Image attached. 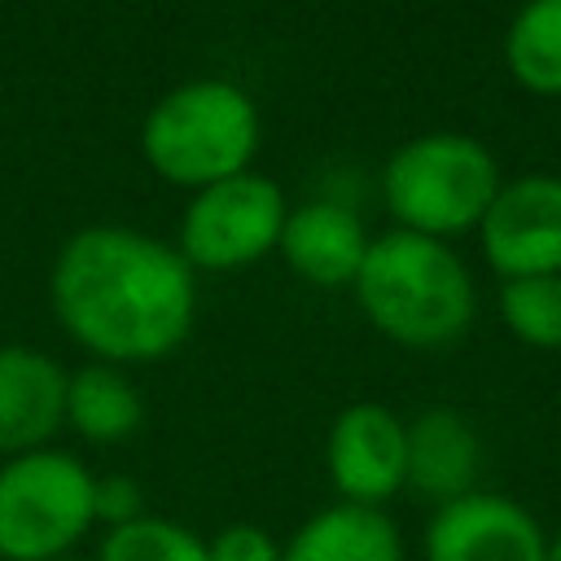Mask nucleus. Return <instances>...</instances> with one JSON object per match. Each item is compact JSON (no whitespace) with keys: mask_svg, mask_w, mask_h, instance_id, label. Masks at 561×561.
<instances>
[{"mask_svg":"<svg viewBox=\"0 0 561 561\" xmlns=\"http://www.w3.org/2000/svg\"><path fill=\"white\" fill-rule=\"evenodd\" d=\"M48 298L57 324L101 364H149L171 355L197 311L184 254L149 232L96 224L75 232L53 263Z\"/></svg>","mask_w":561,"mask_h":561,"instance_id":"nucleus-1","label":"nucleus"},{"mask_svg":"<svg viewBox=\"0 0 561 561\" xmlns=\"http://www.w3.org/2000/svg\"><path fill=\"white\" fill-rule=\"evenodd\" d=\"M355 298L377 333L399 346L434 351L465 337L478 311L473 276L460 254L408 228H390L368 241L364 267L355 276Z\"/></svg>","mask_w":561,"mask_h":561,"instance_id":"nucleus-2","label":"nucleus"},{"mask_svg":"<svg viewBox=\"0 0 561 561\" xmlns=\"http://www.w3.org/2000/svg\"><path fill=\"white\" fill-rule=\"evenodd\" d=\"M259 149V110L228 79H188L158 96L140 123L145 162L180 188H206L250 171Z\"/></svg>","mask_w":561,"mask_h":561,"instance_id":"nucleus-3","label":"nucleus"},{"mask_svg":"<svg viewBox=\"0 0 561 561\" xmlns=\"http://www.w3.org/2000/svg\"><path fill=\"white\" fill-rule=\"evenodd\" d=\"M500 184L491 149L465 131L412 136L386 158L381 171V197L394 224L438 241L478 228Z\"/></svg>","mask_w":561,"mask_h":561,"instance_id":"nucleus-4","label":"nucleus"},{"mask_svg":"<svg viewBox=\"0 0 561 561\" xmlns=\"http://www.w3.org/2000/svg\"><path fill=\"white\" fill-rule=\"evenodd\" d=\"M96 522V478L57 447L0 465V561H61Z\"/></svg>","mask_w":561,"mask_h":561,"instance_id":"nucleus-5","label":"nucleus"},{"mask_svg":"<svg viewBox=\"0 0 561 561\" xmlns=\"http://www.w3.org/2000/svg\"><path fill=\"white\" fill-rule=\"evenodd\" d=\"M285 193L254 171L228 175L193 193L180 219V254L188 267L232 272L276 250L285 228Z\"/></svg>","mask_w":561,"mask_h":561,"instance_id":"nucleus-6","label":"nucleus"},{"mask_svg":"<svg viewBox=\"0 0 561 561\" xmlns=\"http://www.w3.org/2000/svg\"><path fill=\"white\" fill-rule=\"evenodd\" d=\"M478 241L500 280L561 276V175L504 180L478 224Z\"/></svg>","mask_w":561,"mask_h":561,"instance_id":"nucleus-7","label":"nucleus"},{"mask_svg":"<svg viewBox=\"0 0 561 561\" xmlns=\"http://www.w3.org/2000/svg\"><path fill=\"white\" fill-rule=\"evenodd\" d=\"M548 535L539 517L495 491H469L438 504L425 522V561H543Z\"/></svg>","mask_w":561,"mask_h":561,"instance_id":"nucleus-8","label":"nucleus"},{"mask_svg":"<svg viewBox=\"0 0 561 561\" xmlns=\"http://www.w3.org/2000/svg\"><path fill=\"white\" fill-rule=\"evenodd\" d=\"M324 460L346 504L381 508L408 482V425L386 403H351L333 416Z\"/></svg>","mask_w":561,"mask_h":561,"instance_id":"nucleus-9","label":"nucleus"},{"mask_svg":"<svg viewBox=\"0 0 561 561\" xmlns=\"http://www.w3.org/2000/svg\"><path fill=\"white\" fill-rule=\"evenodd\" d=\"M70 373L31 346H0V456L48 447L66 421Z\"/></svg>","mask_w":561,"mask_h":561,"instance_id":"nucleus-10","label":"nucleus"},{"mask_svg":"<svg viewBox=\"0 0 561 561\" xmlns=\"http://www.w3.org/2000/svg\"><path fill=\"white\" fill-rule=\"evenodd\" d=\"M368 241L373 237L364 232V219L351 206L329 202V197H311L285 215L276 250L285 254V263L307 285L342 289V285H355L364 254H368Z\"/></svg>","mask_w":561,"mask_h":561,"instance_id":"nucleus-11","label":"nucleus"},{"mask_svg":"<svg viewBox=\"0 0 561 561\" xmlns=\"http://www.w3.org/2000/svg\"><path fill=\"white\" fill-rule=\"evenodd\" d=\"M478 473L482 443L456 408H425L416 421H408V491L438 508L478 491Z\"/></svg>","mask_w":561,"mask_h":561,"instance_id":"nucleus-12","label":"nucleus"},{"mask_svg":"<svg viewBox=\"0 0 561 561\" xmlns=\"http://www.w3.org/2000/svg\"><path fill=\"white\" fill-rule=\"evenodd\" d=\"M280 561H403V535L386 508L337 500L280 543Z\"/></svg>","mask_w":561,"mask_h":561,"instance_id":"nucleus-13","label":"nucleus"},{"mask_svg":"<svg viewBox=\"0 0 561 561\" xmlns=\"http://www.w3.org/2000/svg\"><path fill=\"white\" fill-rule=\"evenodd\" d=\"M66 421L88 443H123L140 430L145 403L118 364H83L66 381Z\"/></svg>","mask_w":561,"mask_h":561,"instance_id":"nucleus-14","label":"nucleus"},{"mask_svg":"<svg viewBox=\"0 0 561 561\" xmlns=\"http://www.w3.org/2000/svg\"><path fill=\"white\" fill-rule=\"evenodd\" d=\"M508 75L535 96H561V0H526L504 35Z\"/></svg>","mask_w":561,"mask_h":561,"instance_id":"nucleus-15","label":"nucleus"},{"mask_svg":"<svg viewBox=\"0 0 561 561\" xmlns=\"http://www.w3.org/2000/svg\"><path fill=\"white\" fill-rule=\"evenodd\" d=\"M500 320L504 329L535 346L561 351V276H517L500 285Z\"/></svg>","mask_w":561,"mask_h":561,"instance_id":"nucleus-16","label":"nucleus"},{"mask_svg":"<svg viewBox=\"0 0 561 561\" xmlns=\"http://www.w3.org/2000/svg\"><path fill=\"white\" fill-rule=\"evenodd\" d=\"M96 561H206V539L171 517H136L114 526L96 552Z\"/></svg>","mask_w":561,"mask_h":561,"instance_id":"nucleus-17","label":"nucleus"},{"mask_svg":"<svg viewBox=\"0 0 561 561\" xmlns=\"http://www.w3.org/2000/svg\"><path fill=\"white\" fill-rule=\"evenodd\" d=\"M206 561H280V543L263 526H224L206 543Z\"/></svg>","mask_w":561,"mask_h":561,"instance_id":"nucleus-18","label":"nucleus"},{"mask_svg":"<svg viewBox=\"0 0 561 561\" xmlns=\"http://www.w3.org/2000/svg\"><path fill=\"white\" fill-rule=\"evenodd\" d=\"M145 517V491L140 482L123 478V473H110V478H96V522H110L114 526H127Z\"/></svg>","mask_w":561,"mask_h":561,"instance_id":"nucleus-19","label":"nucleus"},{"mask_svg":"<svg viewBox=\"0 0 561 561\" xmlns=\"http://www.w3.org/2000/svg\"><path fill=\"white\" fill-rule=\"evenodd\" d=\"M543 561H561V530L548 535V557H543Z\"/></svg>","mask_w":561,"mask_h":561,"instance_id":"nucleus-20","label":"nucleus"}]
</instances>
